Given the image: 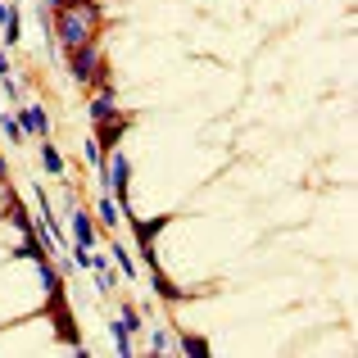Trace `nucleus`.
Here are the masks:
<instances>
[{
    "instance_id": "nucleus-1",
    "label": "nucleus",
    "mask_w": 358,
    "mask_h": 358,
    "mask_svg": "<svg viewBox=\"0 0 358 358\" xmlns=\"http://www.w3.org/2000/svg\"><path fill=\"white\" fill-rule=\"evenodd\" d=\"M100 5H87V9H55L50 18V36L59 50H73V45H87L96 41V27H100Z\"/></svg>"
},
{
    "instance_id": "nucleus-2",
    "label": "nucleus",
    "mask_w": 358,
    "mask_h": 358,
    "mask_svg": "<svg viewBox=\"0 0 358 358\" xmlns=\"http://www.w3.org/2000/svg\"><path fill=\"white\" fill-rule=\"evenodd\" d=\"M64 55H69V78L78 82V87H91V78H96L100 64H105V55H100V45H96V41L73 45V50H64Z\"/></svg>"
},
{
    "instance_id": "nucleus-3",
    "label": "nucleus",
    "mask_w": 358,
    "mask_h": 358,
    "mask_svg": "<svg viewBox=\"0 0 358 358\" xmlns=\"http://www.w3.org/2000/svg\"><path fill=\"white\" fill-rule=\"evenodd\" d=\"M64 218H69V231H73V245H82V250H96V218H91L87 209L78 204V195H64Z\"/></svg>"
},
{
    "instance_id": "nucleus-4",
    "label": "nucleus",
    "mask_w": 358,
    "mask_h": 358,
    "mask_svg": "<svg viewBox=\"0 0 358 358\" xmlns=\"http://www.w3.org/2000/svg\"><path fill=\"white\" fill-rule=\"evenodd\" d=\"M14 118H18V127H23L27 141H32V136H50V114H45L41 105H18Z\"/></svg>"
},
{
    "instance_id": "nucleus-5",
    "label": "nucleus",
    "mask_w": 358,
    "mask_h": 358,
    "mask_svg": "<svg viewBox=\"0 0 358 358\" xmlns=\"http://www.w3.org/2000/svg\"><path fill=\"white\" fill-rule=\"evenodd\" d=\"M127 127H131V118H127V114H118V118H109V122H96V131H91V136H96L105 150H118V145H122V136H127Z\"/></svg>"
},
{
    "instance_id": "nucleus-6",
    "label": "nucleus",
    "mask_w": 358,
    "mask_h": 358,
    "mask_svg": "<svg viewBox=\"0 0 358 358\" xmlns=\"http://www.w3.org/2000/svg\"><path fill=\"white\" fill-rule=\"evenodd\" d=\"M145 272H150V286H155V295L164 299V304H182V299H186V290L177 286V281L168 277V272L159 268V263H155V268H145Z\"/></svg>"
},
{
    "instance_id": "nucleus-7",
    "label": "nucleus",
    "mask_w": 358,
    "mask_h": 358,
    "mask_svg": "<svg viewBox=\"0 0 358 358\" xmlns=\"http://www.w3.org/2000/svg\"><path fill=\"white\" fill-rule=\"evenodd\" d=\"M122 109H118V96L114 91H96V100H91V122H109V118H118Z\"/></svg>"
},
{
    "instance_id": "nucleus-8",
    "label": "nucleus",
    "mask_w": 358,
    "mask_h": 358,
    "mask_svg": "<svg viewBox=\"0 0 358 358\" xmlns=\"http://www.w3.org/2000/svg\"><path fill=\"white\" fill-rule=\"evenodd\" d=\"M96 218L105 222L109 231H114L118 222H122V213H118V200H114V195H100V200H96Z\"/></svg>"
},
{
    "instance_id": "nucleus-9",
    "label": "nucleus",
    "mask_w": 358,
    "mask_h": 358,
    "mask_svg": "<svg viewBox=\"0 0 358 358\" xmlns=\"http://www.w3.org/2000/svg\"><path fill=\"white\" fill-rule=\"evenodd\" d=\"M41 168H45L50 177H64V155H59V150H55L45 136H41Z\"/></svg>"
},
{
    "instance_id": "nucleus-10",
    "label": "nucleus",
    "mask_w": 358,
    "mask_h": 358,
    "mask_svg": "<svg viewBox=\"0 0 358 358\" xmlns=\"http://www.w3.org/2000/svg\"><path fill=\"white\" fill-rule=\"evenodd\" d=\"M0 131L9 136V145H23V127H18V118H14V109H0Z\"/></svg>"
},
{
    "instance_id": "nucleus-11",
    "label": "nucleus",
    "mask_w": 358,
    "mask_h": 358,
    "mask_svg": "<svg viewBox=\"0 0 358 358\" xmlns=\"http://www.w3.org/2000/svg\"><path fill=\"white\" fill-rule=\"evenodd\" d=\"M0 27H5V45H18V41H23V18H18L14 5H9V14H5V23H0Z\"/></svg>"
},
{
    "instance_id": "nucleus-12",
    "label": "nucleus",
    "mask_w": 358,
    "mask_h": 358,
    "mask_svg": "<svg viewBox=\"0 0 358 358\" xmlns=\"http://www.w3.org/2000/svg\"><path fill=\"white\" fill-rule=\"evenodd\" d=\"M109 254H114V263L122 268V277H136V272H141L136 263H131V250H127V245H118V241H114V245H109Z\"/></svg>"
},
{
    "instance_id": "nucleus-13",
    "label": "nucleus",
    "mask_w": 358,
    "mask_h": 358,
    "mask_svg": "<svg viewBox=\"0 0 358 358\" xmlns=\"http://www.w3.org/2000/svg\"><path fill=\"white\" fill-rule=\"evenodd\" d=\"M177 350H182V354H209L213 345L204 341V336H186V331H182V336H177Z\"/></svg>"
},
{
    "instance_id": "nucleus-14",
    "label": "nucleus",
    "mask_w": 358,
    "mask_h": 358,
    "mask_svg": "<svg viewBox=\"0 0 358 358\" xmlns=\"http://www.w3.org/2000/svg\"><path fill=\"white\" fill-rule=\"evenodd\" d=\"M82 155H87V164H91V168H105V159H109V150H105V145H100V141H96V136H87V145H82Z\"/></svg>"
},
{
    "instance_id": "nucleus-15",
    "label": "nucleus",
    "mask_w": 358,
    "mask_h": 358,
    "mask_svg": "<svg viewBox=\"0 0 358 358\" xmlns=\"http://www.w3.org/2000/svg\"><path fill=\"white\" fill-rule=\"evenodd\" d=\"M109 336H114V350L118 354H131V350H136V345H131V331L122 322H109Z\"/></svg>"
},
{
    "instance_id": "nucleus-16",
    "label": "nucleus",
    "mask_w": 358,
    "mask_h": 358,
    "mask_svg": "<svg viewBox=\"0 0 358 358\" xmlns=\"http://www.w3.org/2000/svg\"><path fill=\"white\" fill-rule=\"evenodd\" d=\"M118 322L127 327V331H141V327H145V317H141L136 304H122V308H118Z\"/></svg>"
},
{
    "instance_id": "nucleus-17",
    "label": "nucleus",
    "mask_w": 358,
    "mask_h": 358,
    "mask_svg": "<svg viewBox=\"0 0 358 358\" xmlns=\"http://www.w3.org/2000/svg\"><path fill=\"white\" fill-rule=\"evenodd\" d=\"M150 350H155V354H164V350H173V336H168V331H164V327H159V331H155V336H150Z\"/></svg>"
},
{
    "instance_id": "nucleus-18",
    "label": "nucleus",
    "mask_w": 358,
    "mask_h": 358,
    "mask_svg": "<svg viewBox=\"0 0 358 358\" xmlns=\"http://www.w3.org/2000/svg\"><path fill=\"white\" fill-rule=\"evenodd\" d=\"M0 91H5V100H14V105H18V82L9 78V73H5V78H0Z\"/></svg>"
},
{
    "instance_id": "nucleus-19",
    "label": "nucleus",
    "mask_w": 358,
    "mask_h": 358,
    "mask_svg": "<svg viewBox=\"0 0 358 358\" xmlns=\"http://www.w3.org/2000/svg\"><path fill=\"white\" fill-rule=\"evenodd\" d=\"M91 268H96V272H105V268H109V254H100V250H91Z\"/></svg>"
},
{
    "instance_id": "nucleus-20",
    "label": "nucleus",
    "mask_w": 358,
    "mask_h": 358,
    "mask_svg": "<svg viewBox=\"0 0 358 358\" xmlns=\"http://www.w3.org/2000/svg\"><path fill=\"white\" fill-rule=\"evenodd\" d=\"M5 73H14V69H9V55H5V45H0V78H5Z\"/></svg>"
},
{
    "instance_id": "nucleus-21",
    "label": "nucleus",
    "mask_w": 358,
    "mask_h": 358,
    "mask_svg": "<svg viewBox=\"0 0 358 358\" xmlns=\"http://www.w3.org/2000/svg\"><path fill=\"white\" fill-rule=\"evenodd\" d=\"M0 186H9V168H5V155H0Z\"/></svg>"
},
{
    "instance_id": "nucleus-22",
    "label": "nucleus",
    "mask_w": 358,
    "mask_h": 358,
    "mask_svg": "<svg viewBox=\"0 0 358 358\" xmlns=\"http://www.w3.org/2000/svg\"><path fill=\"white\" fill-rule=\"evenodd\" d=\"M5 14H9V5H5V0H0V23H5Z\"/></svg>"
}]
</instances>
